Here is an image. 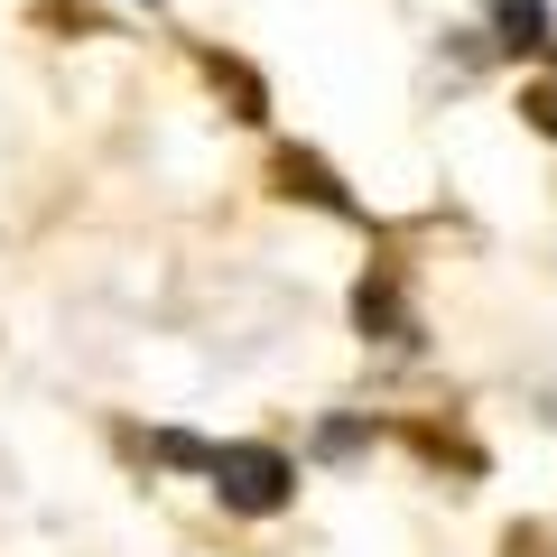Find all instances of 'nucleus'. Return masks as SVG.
Wrapping results in <instances>:
<instances>
[{"mask_svg": "<svg viewBox=\"0 0 557 557\" xmlns=\"http://www.w3.org/2000/svg\"><path fill=\"white\" fill-rule=\"evenodd\" d=\"M520 112H530V131H548V139H557V84H539V94L520 102Z\"/></svg>", "mask_w": 557, "mask_h": 557, "instance_id": "nucleus-4", "label": "nucleus"}, {"mask_svg": "<svg viewBox=\"0 0 557 557\" xmlns=\"http://www.w3.org/2000/svg\"><path fill=\"white\" fill-rule=\"evenodd\" d=\"M205 474H214L223 511H242V520L288 511V493H298V465L278 456V446H223V456H205Z\"/></svg>", "mask_w": 557, "mask_h": 557, "instance_id": "nucleus-1", "label": "nucleus"}, {"mask_svg": "<svg viewBox=\"0 0 557 557\" xmlns=\"http://www.w3.org/2000/svg\"><path fill=\"white\" fill-rule=\"evenodd\" d=\"M278 186H288V196H307V205H325V214H354V196L335 186V168L307 159V149H288V159H278Z\"/></svg>", "mask_w": 557, "mask_h": 557, "instance_id": "nucleus-2", "label": "nucleus"}, {"mask_svg": "<svg viewBox=\"0 0 557 557\" xmlns=\"http://www.w3.org/2000/svg\"><path fill=\"white\" fill-rule=\"evenodd\" d=\"M493 10V28H502V47H530V57H548V0H483Z\"/></svg>", "mask_w": 557, "mask_h": 557, "instance_id": "nucleus-3", "label": "nucleus"}]
</instances>
